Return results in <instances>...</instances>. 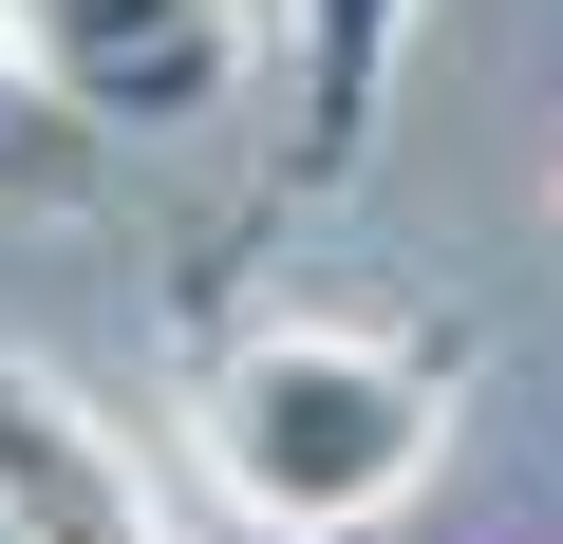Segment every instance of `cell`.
Instances as JSON below:
<instances>
[{
    "label": "cell",
    "instance_id": "obj_7",
    "mask_svg": "<svg viewBox=\"0 0 563 544\" xmlns=\"http://www.w3.org/2000/svg\"><path fill=\"white\" fill-rule=\"evenodd\" d=\"M225 544H244V525H225Z\"/></svg>",
    "mask_w": 563,
    "mask_h": 544
},
{
    "label": "cell",
    "instance_id": "obj_2",
    "mask_svg": "<svg viewBox=\"0 0 563 544\" xmlns=\"http://www.w3.org/2000/svg\"><path fill=\"white\" fill-rule=\"evenodd\" d=\"M0 20L57 113H113V132H188L244 76V0H0Z\"/></svg>",
    "mask_w": 563,
    "mask_h": 544
},
{
    "label": "cell",
    "instance_id": "obj_5",
    "mask_svg": "<svg viewBox=\"0 0 563 544\" xmlns=\"http://www.w3.org/2000/svg\"><path fill=\"white\" fill-rule=\"evenodd\" d=\"M0 132H20V20H0Z\"/></svg>",
    "mask_w": 563,
    "mask_h": 544
},
{
    "label": "cell",
    "instance_id": "obj_1",
    "mask_svg": "<svg viewBox=\"0 0 563 544\" xmlns=\"http://www.w3.org/2000/svg\"><path fill=\"white\" fill-rule=\"evenodd\" d=\"M188 451L244 544H357L451 469V376L376 320H244L188 395Z\"/></svg>",
    "mask_w": 563,
    "mask_h": 544
},
{
    "label": "cell",
    "instance_id": "obj_6",
    "mask_svg": "<svg viewBox=\"0 0 563 544\" xmlns=\"http://www.w3.org/2000/svg\"><path fill=\"white\" fill-rule=\"evenodd\" d=\"M0 544H38V525H0Z\"/></svg>",
    "mask_w": 563,
    "mask_h": 544
},
{
    "label": "cell",
    "instance_id": "obj_4",
    "mask_svg": "<svg viewBox=\"0 0 563 544\" xmlns=\"http://www.w3.org/2000/svg\"><path fill=\"white\" fill-rule=\"evenodd\" d=\"M432 0H282V38H301V169H376V113H395V57H413Z\"/></svg>",
    "mask_w": 563,
    "mask_h": 544
},
{
    "label": "cell",
    "instance_id": "obj_3",
    "mask_svg": "<svg viewBox=\"0 0 563 544\" xmlns=\"http://www.w3.org/2000/svg\"><path fill=\"white\" fill-rule=\"evenodd\" d=\"M0 525H38V544H169L132 432H113L76 376H38L20 338H0Z\"/></svg>",
    "mask_w": 563,
    "mask_h": 544
}]
</instances>
